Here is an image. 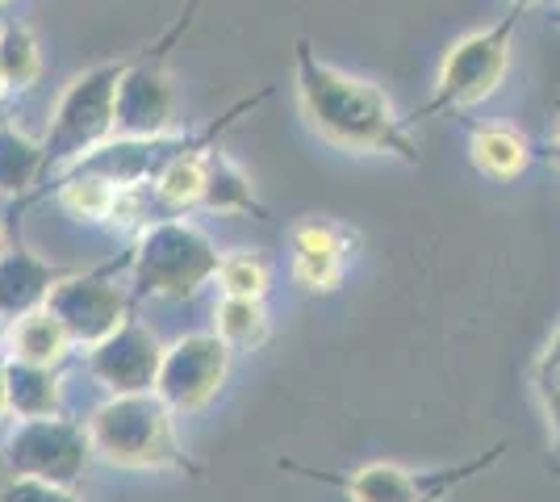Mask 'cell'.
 I'll return each mask as SVG.
<instances>
[{"label":"cell","mask_w":560,"mask_h":502,"mask_svg":"<svg viewBox=\"0 0 560 502\" xmlns=\"http://www.w3.org/2000/svg\"><path fill=\"white\" fill-rule=\"evenodd\" d=\"M506 4H511V9H518V13H523V9H532V4H539V0H506Z\"/></svg>","instance_id":"obj_28"},{"label":"cell","mask_w":560,"mask_h":502,"mask_svg":"<svg viewBox=\"0 0 560 502\" xmlns=\"http://www.w3.org/2000/svg\"><path fill=\"white\" fill-rule=\"evenodd\" d=\"M4 402H9L13 419L63 415V377H59V369L4 357Z\"/></svg>","instance_id":"obj_14"},{"label":"cell","mask_w":560,"mask_h":502,"mask_svg":"<svg viewBox=\"0 0 560 502\" xmlns=\"http://www.w3.org/2000/svg\"><path fill=\"white\" fill-rule=\"evenodd\" d=\"M327 481L343 486V494L351 502H422L440 481L444 474L435 478H419L401 465H389V460H373V465H360L351 474H323Z\"/></svg>","instance_id":"obj_13"},{"label":"cell","mask_w":560,"mask_h":502,"mask_svg":"<svg viewBox=\"0 0 560 502\" xmlns=\"http://www.w3.org/2000/svg\"><path fill=\"white\" fill-rule=\"evenodd\" d=\"M9 415V402H4V360H0V419Z\"/></svg>","instance_id":"obj_27"},{"label":"cell","mask_w":560,"mask_h":502,"mask_svg":"<svg viewBox=\"0 0 560 502\" xmlns=\"http://www.w3.org/2000/svg\"><path fill=\"white\" fill-rule=\"evenodd\" d=\"M213 331L231 348H264L268 343L264 297H222V306L213 311Z\"/></svg>","instance_id":"obj_21"},{"label":"cell","mask_w":560,"mask_h":502,"mask_svg":"<svg viewBox=\"0 0 560 502\" xmlns=\"http://www.w3.org/2000/svg\"><path fill=\"white\" fill-rule=\"evenodd\" d=\"M38 176H47V151H43V143L25 139L22 130H13L4 121L0 126V192L4 197H18Z\"/></svg>","instance_id":"obj_20"},{"label":"cell","mask_w":560,"mask_h":502,"mask_svg":"<svg viewBox=\"0 0 560 502\" xmlns=\"http://www.w3.org/2000/svg\"><path fill=\"white\" fill-rule=\"evenodd\" d=\"M557 25H560V9H557Z\"/></svg>","instance_id":"obj_33"},{"label":"cell","mask_w":560,"mask_h":502,"mask_svg":"<svg viewBox=\"0 0 560 502\" xmlns=\"http://www.w3.org/2000/svg\"><path fill=\"white\" fill-rule=\"evenodd\" d=\"M9 93V80H4V72H0V96Z\"/></svg>","instance_id":"obj_31"},{"label":"cell","mask_w":560,"mask_h":502,"mask_svg":"<svg viewBox=\"0 0 560 502\" xmlns=\"http://www.w3.org/2000/svg\"><path fill=\"white\" fill-rule=\"evenodd\" d=\"M298 101L314 135L360 155H397L419 164V147L410 143V126L397 118L389 96L376 84L323 63L310 43H298Z\"/></svg>","instance_id":"obj_1"},{"label":"cell","mask_w":560,"mask_h":502,"mask_svg":"<svg viewBox=\"0 0 560 502\" xmlns=\"http://www.w3.org/2000/svg\"><path fill=\"white\" fill-rule=\"evenodd\" d=\"M164 343L139 318H126L109 339L84 348V369L101 389L109 394H147L160 382L164 369Z\"/></svg>","instance_id":"obj_9"},{"label":"cell","mask_w":560,"mask_h":502,"mask_svg":"<svg viewBox=\"0 0 560 502\" xmlns=\"http://www.w3.org/2000/svg\"><path fill=\"white\" fill-rule=\"evenodd\" d=\"M93 456L89 423H75L63 415L18 419V428L4 444V465L13 478H43L55 486H75Z\"/></svg>","instance_id":"obj_6"},{"label":"cell","mask_w":560,"mask_h":502,"mask_svg":"<svg viewBox=\"0 0 560 502\" xmlns=\"http://www.w3.org/2000/svg\"><path fill=\"white\" fill-rule=\"evenodd\" d=\"M130 68V59H117V63H101L93 72H80L71 80L59 105H55V118L43 139L47 151V172H68L75 160H84L89 151H96L101 143L114 139V118H117V84Z\"/></svg>","instance_id":"obj_4"},{"label":"cell","mask_w":560,"mask_h":502,"mask_svg":"<svg viewBox=\"0 0 560 502\" xmlns=\"http://www.w3.org/2000/svg\"><path fill=\"white\" fill-rule=\"evenodd\" d=\"M218 135V130H213ZM206 176H210V139L197 147H188L180 155H172L160 176H155V197L172 206V210H188V206H201L206 197Z\"/></svg>","instance_id":"obj_18"},{"label":"cell","mask_w":560,"mask_h":502,"mask_svg":"<svg viewBox=\"0 0 560 502\" xmlns=\"http://www.w3.org/2000/svg\"><path fill=\"white\" fill-rule=\"evenodd\" d=\"M172 38H164V47ZM164 47L155 55L130 59V68L117 84V118H114V139H160L172 126V80L164 72Z\"/></svg>","instance_id":"obj_10"},{"label":"cell","mask_w":560,"mask_h":502,"mask_svg":"<svg viewBox=\"0 0 560 502\" xmlns=\"http://www.w3.org/2000/svg\"><path fill=\"white\" fill-rule=\"evenodd\" d=\"M47 311L68 327L75 348H93L130 318V293L109 272H68L50 289Z\"/></svg>","instance_id":"obj_8"},{"label":"cell","mask_w":560,"mask_h":502,"mask_svg":"<svg viewBox=\"0 0 560 502\" xmlns=\"http://www.w3.org/2000/svg\"><path fill=\"white\" fill-rule=\"evenodd\" d=\"M201 206L213 210V214H247L256 222H268V210H264V201L252 189V176L218 147H210V176H206Z\"/></svg>","instance_id":"obj_15"},{"label":"cell","mask_w":560,"mask_h":502,"mask_svg":"<svg viewBox=\"0 0 560 502\" xmlns=\"http://www.w3.org/2000/svg\"><path fill=\"white\" fill-rule=\"evenodd\" d=\"M222 252L213 240L185 218L147 222L130 252V281L135 297H164V302H188L218 277Z\"/></svg>","instance_id":"obj_3"},{"label":"cell","mask_w":560,"mask_h":502,"mask_svg":"<svg viewBox=\"0 0 560 502\" xmlns=\"http://www.w3.org/2000/svg\"><path fill=\"white\" fill-rule=\"evenodd\" d=\"M231 360H234V348L218 331L180 335L176 343H167L155 394L176 415L206 410L222 394L226 377H231Z\"/></svg>","instance_id":"obj_7"},{"label":"cell","mask_w":560,"mask_h":502,"mask_svg":"<svg viewBox=\"0 0 560 502\" xmlns=\"http://www.w3.org/2000/svg\"><path fill=\"white\" fill-rule=\"evenodd\" d=\"M96 460L114 469H176L197 478L201 465L176 440V410L155 389L147 394H109L89 419Z\"/></svg>","instance_id":"obj_2"},{"label":"cell","mask_w":560,"mask_h":502,"mask_svg":"<svg viewBox=\"0 0 560 502\" xmlns=\"http://www.w3.org/2000/svg\"><path fill=\"white\" fill-rule=\"evenodd\" d=\"M0 126H4V96H0Z\"/></svg>","instance_id":"obj_32"},{"label":"cell","mask_w":560,"mask_h":502,"mask_svg":"<svg viewBox=\"0 0 560 502\" xmlns=\"http://www.w3.org/2000/svg\"><path fill=\"white\" fill-rule=\"evenodd\" d=\"M213 281L222 289V297H264L272 285V268L259 252H226Z\"/></svg>","instance_id":"obj_24"},{"label":"cell","mask_w":560,"mask_h":502,"mask_svg":"<svg viewBox=\"0 0 560 502\" xmlns=\"http://www.w3.org/2000/svg\"><path fill=\"white\" fill-rule=\"evenodd\" d=\"M0 502H80L75 486H55L43 478H13L0 490Z\"/></svg>","instance_id":"obj_25"},{"label":"cell","mask_w":560,"mask_h":502,"mask_svg":"<svg viewBox=\"0 0 560 502\" xmlns=\"http://www.w3.org/2000/svg\"><path fill=\"white\" fill-rule=\"evenodd\" d=\"M468 151H472V167L493 180H514L532 164V143L511 126H477Z\"/></svg>","instance_id":"obj_17"},{"label":"cell","mask_w":560,"mask_h":502,"mask_svg":"<svg viewBox=\"0 0 560 502\" xmlns=\"http://www.w3.org/2000/svg\"><path fill=\"white\" fill-rule=\"evenodd\" d=\"M0 72L9 80V89H30L43 75V50H38V38L25 25H4L0 30Z\"/></svg>","instance_id":"obj_22"},{"label":"cell","mask_w":560,"mask_h":502,"mask_svg":"<svg viewBox=\"0 0 560 502\" xmlns=\"http://www.w3.org/2000/svg\"><path fill=\"white\" fill-rule=\"evenodd\" d=\"M68 272L34 256L25 243H13L0 252V314L22 318V314L47 306L50 289L59 285Z\"/></svg>","instance_id":"obj_12"},{"label":"cell","mask_w":560,"mask_h":502,"mask_svg":"<svg viewBox=\"0 0 560 502\" xmlns=\"http://www.w3.org/2000/svg\"><path fill=\"white\" fill-rule=\"evenodd\" d=\"M518 25V9H511L498 25H486V30H472L465 34L456 47L447 50L444 68H440V80H435V96L415 109L406 126H415L422 118H435V114H456V109H468V105H481L490 101L502 80L511 72V34Z\"/></svg>","instance_id":"obj_5"},{"label":"cell","mask_w":560,"mask_h":502,"mask_svg":"<svg viewBox=\"0 0 560 502\" xmlns=\"http://www.w3.org/2000/svg\"><path fill=\"white\" fill-rule=\"evenodd\" d=\"M9 335H13V318H9V314H0V348L9 343Z\"/></svg>","instance_id":"obj_26"},{"label":"cell","mask_w":560,"mask_h":502,"mask_svg":"<svg viewBox=\"0 0 560 502\" xmlns=\"http://www.w3.org/2000/svg\"><path fill=\"white\" fill-rule=\"evenodd\" d=\"M121 185L93 176V172H63L59 180V206L71 218H84V222H114L121 214V201H126Z\"/></svg>","instance_id":"obj_19"},{"label":"cell","mask_w":560,"mask_h":502,"mask_svg":"<svg viewBox=\"0 0 560 502\" xmlns=\"http://www.w3.org/2000/svg\"><path fill=\"white\" fill-rule=\"evenodd\" d=\"M4 235H9V231H4V214H0V252H4Z\"/></svg>","instance_id":"obj_29"},{"label":"cell","mask_w":560,"mask_h":502,"mask_svg":"<svg viewBox=\"0 0 560 502\" xmlns=\"http://www.w3.org/2000/svg\"><path fill=\"white\" fill-rule=\"evenodd\" d=\"M552 160H557V167H560V135H557V143H552Z\"/></svg>","instance_id":"obj_30"},{"label":"cell","mask_w":560,"mask_h":502,"mask_svg":"<svg viewBox=\"0 0 560 502\" xmlns=\"http://www.w3.org/2000/svg\"><path fill=\"white\" fill-rule=\"evenodd\" d=\"M0 4H4V0H0Z\"/></svg>","instance_id":"obj_34"},{"label":"cell","mask_w":560,"mask_h":502,"mask_svg":"<svg viewBox=\"0 0 560 502\" xmlns=\"http://www.w3.org/2000/svg\"><path fill=\"white\" fill-rule=\"evenodd\" d=\"M71 348H75V343H71L68 327H63V323H59L47 306H38V311L13 318L9 357L30 360V364H50V369H59V364L68 360Z\"/></svg>","instance_id":"obj_16"},{"label":"cell","mask_w":560,"mask_h":502,"mask_svg":"<svg viewBox=\"0 0 560 502\" xmlns=\"http://www.w3.org/2000/svg\"><path fill=\"white\" fill-rule=\"evenodd\" d=\"M348 231L327 218H305L293 226V277L310 293H330L343 281L348 264Z\"/></svg>","instance_id":"obj_11"},{"label":"cell","mask_w":560,"mask_h":502,"mask_svg":"<svg viewBox=\"0 0 560 502\" xmlns=\"http://www.w3.org/2000/svg\"><path fill=\"white\" fill-rule=\"evenodd\" d=\"M532 382H536V398L544 407V419H548V448H552V460L560 469V327L552 331L548 348L539 352Z\"/></svg>","instance_id":"obj_23"}]
</instances>
